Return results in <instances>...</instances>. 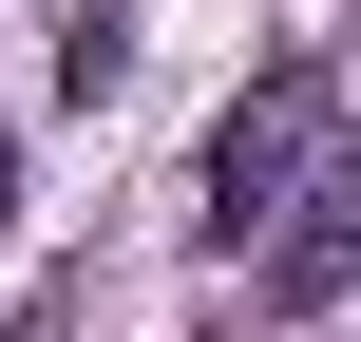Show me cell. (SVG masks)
<instances>
[{
  "instance_id": "1",
  "label": "cell",
  "mask_w": 361,
  "mask_h": 342,
  "mask_svg": "<svg viewBox=\"0 0 361 342\" xmlns=\"http://www.w3.org/2000/svg\"><path fill=\"white\" fill-rule=\"evenodd\" d=\"M324 152V57H267L247 95H228V133H209V228L247 248L267 209H286V171Z\"/></svg>"
},
{
  "instance_id": "2",
  "label": "cell",
  "mask_w": 361,
  "mask_h": 342,
  "mask_svg": "<svg viewBox=\"0 0 361 342\" xmlns=\"http://www.w3.org/2000/svg\"><path fill=\"white\" fill-rule=\"evenodd\" d=\"M343 286H361V133H324V152L286 171V209H267V305L324 324Z\"/></svg>"
},
{
  "instance_id": "3",
  "label": "cell",
  "mask_w": 361,
  "mask_h": 342,
  "mask_svg": "<svg viewBox=\"0 0 361 342\" xmlns=\"http://www.w3.org/2000/svg\"><path fill=\"white\" fill-rule=\"evenodd\" d=\"M114 76H133V19H114V0H95V19H76V38H57V95H114Z\"/></svg>"
},
{
  "instance_id": "4",
  "label": "cell",
  "mask_w": 361,
  "mask_h": 342,
  "mask_svg": "<svg viewBox=\"0 0 361 342\" xmlns=\"http://www.w3.org/2000/svg\"><path fill=\"white\" fill-rule=\"evenodd\" d=\"M0 190H19V171H0Z\"/></svg>"
}]
</instances>
